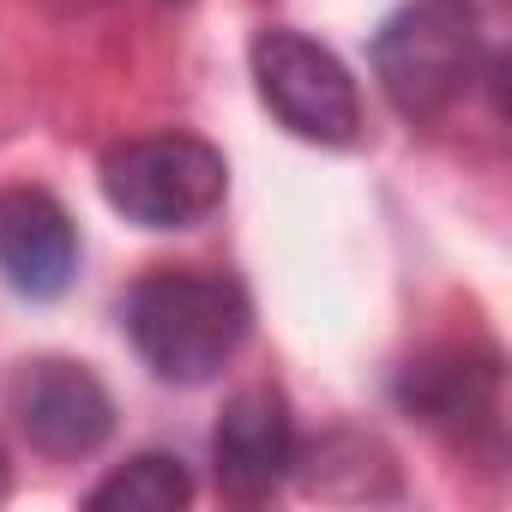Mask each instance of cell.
Listing matches in <instances>:
<instances>
[{
	"label": "cell",
	"instance_id": "1",
	"mask_svg": "<svg viewBox=\"0 0 512 512\" xmlns=\"http://www.w3.org/2000/svg\"><path fill=\"white\" fill-rule=\"evenodd\" d=\"M247 326H253L247 290L199 266H157L121 302V332L133 338L139 362L169 386L217 380L223 362L247 344Z\"/></svg>",
	"mask_w": 512,
	"mask_h": 512
},
{
	"label": "cell",
	"instance_id": "2",
	"mask_svg": "<svg viewBox=\"0 0 512 512\" xmlns=\"http://www.w3.org/2000/svg\"><path fill=\"white\" fill-rule=\"evenodd\" d=\"M482 61V31L464 0H410L374 37V73L398 115L428 121L464 97Z\"/></svg>",
	"mask_w": 512,
	"mask_h": 512
},
{
	"label": "cell",
	"instance_id": "3",
	"mask_svg": "<svg viewBox=\"0 0 512 512\" xmlns=\"http://www.w3.org/2000/svg\"><path fill=\"white\" fill-rule=\"evenodd\" d=\"M229 193V163L199 133H145L103 157V199L139 229H193Z\"/></svg>",
	"mask_w": 512,
	"mask_h": 512
},
{
	"label": "cell",
	"instance_id": "4",
	"mask_svg": "<svg viewBox=\"0 0 512 512\" xmlns=\"http://www.w3.org/2000/svg\"><path fill=\"white\" fill-rule=\"evenodd\" d=\"M247 61H253V85H260L266 109L296 139L332 145V151H344V145L362 139V91H356L350 67L326 43L278 25V31L253 37Z\"/></svg>",
	"mask_w": 512,
	"mask_h": 512
},
{
	"label": "cell",
	"instance_id": "5",
	"mask_svg": "<svg viewBox=\"0 0 512 512\" xmlns=\"http://www.w3.org/2000/svg\"><path fill=\"white\" fill-rule=\"evenodd\" d=\"M7 416L43 458H85L115 434V398L85 362L37 356L7 380Z\"/></svg>",
	"mask_w": 512,
	"mask_h": 512
},
{
	"label": "cell",
	"instance_id": "6",
	"mask_svg": "<svg viewBox=\"0 0 512 512\" xmlns=\"http://www.w3.org/2000/svg\"><path fill=\"white\" fill-rule=\"evenodd\" d=\"M211 464H217V488L241 506L272 500L284 488V476L296 470V422L284 392L272 386H241L217 428H211Z\"/></svg>",
	"mask_w": 512,
	"mask_h": 512
},
{
	"label": "cell",
	"instance_id": "7",
	"mask_svg": "<svg viewBox=\"0 0 512 512\" xmlns=\"http://www.w3.org/2000/svg\"><path fill=\"white\" fill-rule=\"evenodd\" d=\"M0 278L31 302H55L79 278V229L67 205L43 187L0 193Z\"/></svg>",
	"mask_w": 512,
	"mask_h": 512
},
{
	"label": "cell",
	"instance_id": "8",
	"mask_svg": "<svg viewBox=\"0 0 512 512\" xmlns=\"http://www.w3.org/2000/svg\"><path fill=\"white\" fill-rule=\"evenodd\" d=\"M398 398L434 422V428H452L464 434V416H488L494 410V368H470L464 356H440V362H422L404 374ZM494 422V416H488Z\"/></svg>",
	"mask_w": 512,
	"mask_h": 512
},
{
	"label": "cell",
	"instance_id": "9",
	"mask_svg": "<svg viewBox=\"0 0 512 512\" xmlns=\"http://www.w3.org/2000/svg\"><path fill=\"white\" fill-rule=\"evenodd\" d=\"M187 500H193V476L169 452H139L85 494L91 512H181Z\"/></svg>",
	"mask_w": 512,
	"mask_h": 512
},
{
	"label": "cell",
	"instance_id": "10",
	"mask_svg": "<svg viewBox=\"0 0 512 512\" xmlns=\"http://www.w3.org/2000/svg\"><path fill=\"white\" fill-rule=\"evenodd\" d=\"M13 494V464H7V452H0V500Z\"/></svg>",
	"mask_w": 512,
	"mask_h": 512
}]
</instances>
